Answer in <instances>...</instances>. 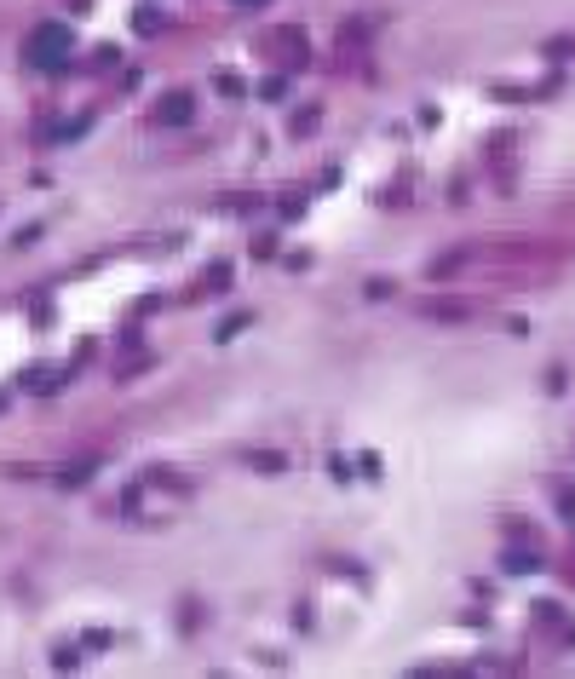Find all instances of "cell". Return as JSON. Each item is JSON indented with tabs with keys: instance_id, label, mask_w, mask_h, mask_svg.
<instances>
[{
	"instance_id": "1",
	"label": "cell",
	"mask_w": 575,
	"mask_h": 679,
	"mask_svg": "<svg viewBox=\"0 0 575 679\" xmlns=\"http://www.w3.org/2000/svg\"><path fill=\"white\" fill-rule=\"evenodd\" d=\"M69 29L64 24H41L35 35H29V58L41 64V70H64V58H69Z\"/></svg>"
}]
</instances>
